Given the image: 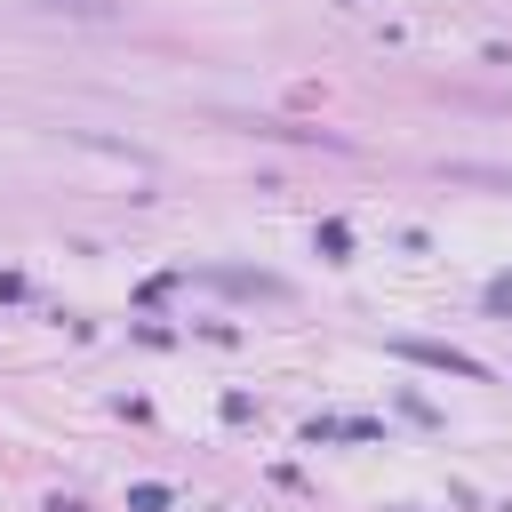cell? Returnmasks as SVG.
I'll return each mask as SVG.
<instances>
[{
  "label": "cell",
  "instance_id": "1",
  "mask_svg": "<svg viewBox=\"0 0 512 512\" xmlns=\"http://www.w3.org/2000/svg\"><path fill=\"white\" fill-rule=\"evenodd\" d=\"M408 360H424V368H448V376H488L472 352H448V344H400Z\"/></svg>",
  "mask_w": 512,
  "mask_h": 512
},
{
  "label": "cell",
  "instance_id": "2",
  "mask_svg": "<svg viewBox=\"0 0 512 512\" xmlns=\"http://www.w3.org/2000/svg\"><path fill=\"white\" fill-rule=\"evenodd\" d=\"M48 8H72V16H112L104 0H48Z\"/></svg>",
  "mask_w": 512,
  "mask_h": 512
}]
</instances>
